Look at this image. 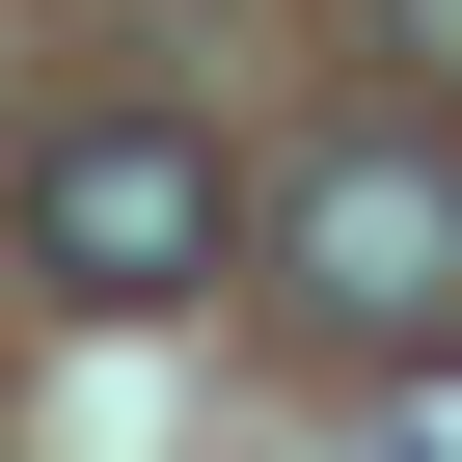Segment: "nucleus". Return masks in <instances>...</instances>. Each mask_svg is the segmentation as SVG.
Masks as SVG:
<instances>
[{
	"label": "nucleus",
	"instance_id": "1",
	"mask_svg": "<svg viewBox=\"0 0 462 462\" xmlns=\"http://www.w3.org/2000/svg\"><path fill=\"white\" fill-rule=\"evenodd\" d=\"M273 300L327 354H462V163L435 136H327L273 190Z\"/></svg>",
	"mask_w": 462,
	"mask_h": 462
},
{
	"label": "nucleus",
	"instance_id": "3",
	"mask_svg": "<svg viewBox=\"0 0 462 462\" xmlns=\"http://www.w3.org/2000/svg\"><path fill=\"white\" fill-rule=\"evenodd\" d=\"M381 55H408V82H462V0H381Z\"/></svg>",
	"mask_w": 462,
	"mask_h": 462
},
{
	"label": "nucleus",
	"instance_id": "2",
	"mask_svg": "<svg viewBox=\"0 0 462 462\" xmlns=\"http://www.w3.org/2000/svg\"><path fill=\"white\" fill-rule=\"evenodd\" d=\"M217 217H245V190H217V136H163V109H82L55 163H28V273L55 300H217Z\"/></svg>",
	"mask_w": 462,
	"mask_h": 462
}]
</instances>
